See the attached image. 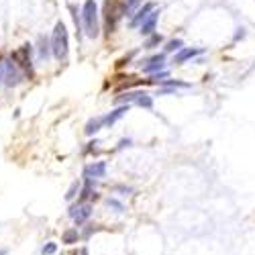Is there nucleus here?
Segmentation results:
<instances>
[{
	"instance_id": "1",
	"label": "nucleus",
	"mask_w": 255,
	"mask_h": 255,
	"mask_svg": "<svg viewBox=\"0 0 255 255\" xmlns=\"http://www.w3.org/2000/svg\"><path fill=\"white\" fill-rule=\"evenodd\" d=\"M80 23H82V33L96 39L100 35V14H98V2L96 0H86L80 8Z\"/></svg>"
},
{
	"instance_id": "2",
	"label": "nucleus",
	"mask_w": 255,
	"mask_h": 255,
	"mask_svg": "<svg viewBox=\"0 0 255 255\" xmlns=\"http://www.w3.org/2000/svg\"><path fill=\"white\" fill-rule=\"evenodd\" d=\"M51 53L57 61H66L68 59V53H70V35H68V29L66 25L57 20L55 27H53V33H51Z\"/></svg>"
},
{
	"instance_id": "3",
	"label": "nucleus",
	"mask_w": 255,
	"mask_h": 255,
	"mask_svg": "<svg viewBox=\"0 0 255 255\" xmlns=\"http://www.w3.org/2000/svg\"><path fill=\"white\" fill-rule=\"evenodd\" d=\"M123 18V2L121 0H106L104 4V29L106 33H115L119 20Z\"/></svg>"
},
{
	"instance_id": "4",
	"label": "nucleus",
	"mask_w": 255,
	"mask_h": 255,
	"mask_svg": "<svg viewBox=\"0 0 255 255\" xmlns=\"http://www.w3.org/2000/svg\"><path fill=\"white\" fill-rule=\"evenodd\" d=\"M92 202H76L70 206V219L76 223V225H84L90 217H92Z\"/></svg>"
},
{
	"instance_id": "5",
	"label": "nucleus",
	"mask_w": 255,
	"mask_h": 255,
	"mask_svg": "<svg viewBox=\"0 0 255 255\" xmlns=\"http://www.w3.org/2000/svg\"><path fill=\"white\" fill-rule=\"evenodd\" d=\"M141 66H143V74H159V70L163 72L165 70V53H155L151 57H147L141 61Z\"/></svg>"
},
{
	"instance_id": "6",
	"label": "nucleus",
	"mask_w": 255,
	"mask_h": 255,
	"mask_svg": "<svg viewBox=\"0 0 255 255\" xmlns=\"http://www.w3.org/2000/svg\"><path fill=\"white\" fill-rule=\"evenodd\" d=\"M106 176V161H92L84 167V180H100Z\"/></svg>"
},
{
	"instance_id": "7",
	"label": "nucleus",
	"mask_w": 255,
	"mask_h": 255,
	"mask_svg": "<svg viewBox=\"0 0 255 255\" xmlns=\"http://www.w3.org/2000/svg\"><path fill=\"white\" fill-rule=\"evenodd\" d=\"M200 53H204V49L200 47H182L178 53H174V66H184L188 59H194Z\"/></svg>"
},
{
	"instance_id": "8",
	"label": "nucleus",
	"mask_w": 255,
	"mask_h": 255,
	"mask_svg": "<svg viewBox=\"0 0 255 255\" xmlns=\"http://www.w3.org/2000/svg\"><path fill=\"white\" fill-rule=\"evenodd\" d=\"M153 10H155V4H153V2H145L143 6H139L137 12L131 16V27H141V23H143V20L149 16Z\"/></svg>"
},
{
	"instance_id": "9",
	"label": "nucleus",
	"mask_w": 255,
	"mask_h": 255,
	"mask_svg": "<svg viewBox=\"0 0 255 255\" xmlns=\"http://www.w3.org/2000/svg\"><path fill=\"white\" fill-rule=\"evenodd\" d=\"M157 18H159V10L155 8L149 16H147L143 23H141V27H139V33L141 35H145V37H149V35H153L155 33V25H157Z\"/></svg>"
},
{
	"instance_id": "10",
	"label": "nucleus",
	"mask_w": 255,
	"mask_h": 255,
	"mask_svg": "<svg viewBox=\"0 0 255 255\" xmlns=\"http://www.w3.org/2000/svg\"><path fill=\"white\" fill-rule=\"evenodd\" d=\"M127 113H129V104H121L119 109H115L113 113H109V115H104V127H113L119 119H123Z\"/></svg>"
},
{
	"instance_id": "11",
	"label": "nucleus",
	"mask_w": 255,
	"mask_h": 255,
	"mask_svg": "<svg viewBox=\"0 0 255 255\" xmlns=\"http://www.w3.org/2000/svg\"><path fill=\"white\" fill-rule=\"evenodd\" d=\"M100 129H104V117H94V119H90V121L86 123V135H88V137L96 135Z\"/></svg>"
},
{
	"instance_id": "12",
	"label": "nucleus",
	"mask_w": 255,
	"mask_h": 255,
	"mask_svg": "<svg viewBox=\"0 0 255 255\" xmlns=\"http://www.w3.org/2000/svg\"><path fill=\"white\" fill-rule=\"evenodd\" d=\"M141 4L143 0H127V2H123V16H133Z\"/></svg>"
},
{
	"instance_id": "13",
	"label": "nucleus",
	"mask_w": 255,
	"mask_h": 255,
	"mask_svg": "<svg viewBox=\"0 0 255 255\" xmlns=\"http://www.w3.org/2000/svg\"><path fill=\"white\" fill-rule=\"evenodd\" d=\"M78 239H80L78 229H68V231L61 235V241L66 243V245H74V243H78Z\"/></svg>"
},
{
	"instance_id": "14",
	"label": "nucleus",
	"mask_w": 255,
	"mask_h": 255,
	"mask_svg": "<svg viewBox=\"0 0 255 255\" xmlns=\"http://www.w3.org/2000/svg\"><path fill=\"white\" fill-rule=\"evenodd\" d=\"M184 47V41L182 39H169L165 43V53H178Z\"/></svg>"
},
{
	"instance_id": "15",
	"label": "nucleus",
	"mask_w": 255,
	"mask_h": 255,
	"mask_svg": "<svg viewBox=\"0 0 255 255\" xmlns=\"http://www.w3.org/2000/svg\"><path fill=\"white\" fill-rule=\"evenodd\" d=\"M143 92L141 90H133V92H127V94H123V96H119L117 98V102H121V104H129V102H135L139 96H141Z\"/></svg>"
},
{
	"instance_id": "16",
	"label": "nucleus",
	"mask_w": 255,
	"mask_h": 255,
	"mask_svg": "<svg viewBox=\"0 0 255 255\" xmlns=\"http://www.w3.org/2000/svg\"><path fill=\"white\" fill-rule=\"evenodd\" d=\"M135 104H139V106H143V109H149V111H151V109H153V98L147 94V92H143V94L135 100Z\"/></svg>"
},
{
	"instance_id": "17",
	"label": "nucleus",
	"mask_w": 255,
	"mask_h": 255,
	"mask_svg": "<svg viewBox=\"0 0 255 255\" xmlns=\"http://www.w3.org/2000/svg\"><path fill=\"white\" fill-rule=\"evenodd\" d=\"M57 253V243L47 241L43 247H41V255H55Z\"/></svg>"
},
{
	"instance_id": "18",
	"label": "nucleus",
	"mask_w": 255,
	"mask_h": 255,
	"mask_svg": "<svg viewBox=\"0 0 255 255\" xmlns=\"http://www.w3.org/2000/svg\"><path fill=\"white\" fill-rule=\"evenodd\" d=\"M80 188H82V184H80V182H74V184L70 186V190H68V194H66V200H74V198L80 194Z\"/></svg>"
},
{
	"instance_id": "19",
	"label": "nucleus",
	"mask_w": 255,
	"mask_h": 255,
	"mask_svg": "<svg viewBox=\"0 0 255 255\" xmlns=\"http://www.w3.org/2000/svg\"><path fill=\"white\" fill-rule=\"evenodd\" d=\"M49 51H51L49 41L41 37V53H39V57H41V59H47V57H49Z\"/></svg>"
},
{
	"instance_id": "20",
	"label": "nucleus",
	"mask_w": 255,
	"mask_h": 255,
	"mask_svg": "<svg viewBox=\"0 0 255 255\" xmlns=\"http://www.w3.org/2000/svg\"><path fill=\"white\" fill-rule=\"evenodd\" d=\"M161 41H163V37H161V35H157V33H153V35H149V41H147V43H145L143 47H145V49H151L153 45L161 43Z\"/></svg>"
},
{
	"instance_id": "21",
	"label": "nucleus",
	"mask_w": 255,
	"mask_h": 255,
	"mask_svg": "<svg viewBox=\"0 0 255 255\" xmlns=\"http://www.w3.org/2000/svg\"><path fill=\"white\" fill-rule=\"evenodd\" d=\"M106 204H109V208H117V212H121V210H123V204H121V202H117V200H109Z\"/></svg>"
},
{
	"instance_id": "22",
	"label": "nucleus",
	"mask_w": 255,
	"mask_h": 255,
	"mask_svg": "<svg viewBox=\"0 0 255 255\" xmlns=\"http://www.w3.org/2000/svg\"><path fill=\"white\" fill-rule=\"evenodd\" d=\"M0 255H10V251L6 247H0Z\"/></svg>"
},
{
	"instance_id": "23",
	"label": "nucleus",
	"mask_w": 255,
	"mask_h": 255,
	"mask_svg": "<svg viewBox=\"0 0 255 255\" xmlns=\"http://www.w3.org/2000/svg\"><path fill=\"white\" fill-rule=\"evenodd\" d=\"M80 255H88V251H86V249H82V251H80Z\"/></svg>"
}]
</instances>
